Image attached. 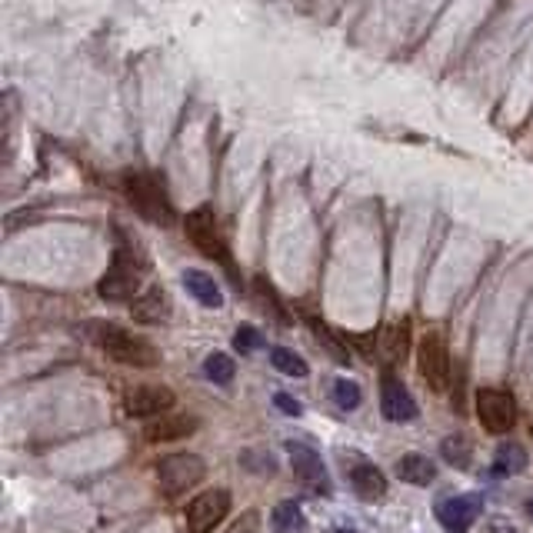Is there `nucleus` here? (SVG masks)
I'll use <instances>...</instances> for the list:
<instances>
[{
    "mask_svg": "<svg viewBox=\"0 0 533 533\" xmlns=\"http://www.w3.org/2000/svg\"><path fill=\"white\" fill-rule=\"evenodd\" d=\"M350 487H354V494L360 496V500H367V504L387 496V477H383L373 463H354V467H350Z\"/></svg>",
    "mask_w": 533,
    "mask_h": 533,
    "instance_id": "2eb2a0df",
    "label": "nucleus"
},
{
    "mask_svg": "<svg viewBox=\"0 0 533 533\" xmlns=\"http://www.w3.org/2000/svg\"><path fill=\"white\" fill-rule=\"evenodd\" d=\"M377 357H381L383 364H404L406 350H410V331H406V324H387L381 333H377Z\"/></svg>",
    "mask_w": 533,
    "mask_h": 533,
    "instance_id": "4468645a",
    "label": "nucleus"
},
{
    "mask_svg": "<svg viewBox=\"0 0 533 533\" xmlns=\"http://www.w3.org/2000/svg\"><path fill=\"white\" fill-rule=\"evenodd\" d=\"M381 406H383V417L394 420V423H406V420L417 417L414 397H410V390L397 381L390 370L383 373V381H381Z\"/></svg>",
    "mask_w": 533,
    "mask_h": 533,
    "instance_id": "9b49d317",
    "label": "nucleus"
},
{
    "mask_svg": "<svg viewBox=\"0 0 533 533\" xmlns=\"http://www.w3.org/2000/svg\"><path fill=\"white\" fill-rule=\"evenodd\" d=\"M417 367L433 390H444L450 381V354L440 337H423L417 347Z\"/></svg>",
    "mask_w": 533,
    "mask_h": 533,
    "instance_id": "6e6552de",
    "label": "nucleus"
},
{
    "mask_svg": "<svg viewBox=\"0 0 533 533\" xmlns=\"http://www.w3.org/2000/svg\"><path fill=\"white\" fill-rule=\"evenodd\" d=\"M184 287L193 293V300H201V304L210 307V310L224 307V293H220V287L214 283V277L203 274V270H187V274H184Z\"/></svg>",
    "mask_w": 533,
    "mask_h": 533,
    "instance_id": "a211bd4d",
    "label": "nucleus"
},
{
    "mask_svg": "<svg viewBox=\"0 0 533 533\" xmlns=\"http://www.w3.org/2000/svg\"><path fill=\"white\" fill-rule=\"evenodd\" d=\"M440 450H444V457L450 460V463H457V467H467L470 444L463 440V437H450V440H444V444H440Z\"/></svg>",
    "mask_w": 533,
    "mask_h": 533,
    "instance_id": "b1692460",
    "label": "nucleus"
},
{
    "mask_svg": "<svg viewBox=\"0 0 533 533\" xmlns=\"http://www.w3.org/2000/svg\"><path fill=\"white\" fill-rule=\"evenodd\" d=\"M260 527V510H243L241 521H234L227 527V533H257Z\"/></svg>",
    "mask_w": 533,
    "mask_h": 533,
    "instance_id": "bb28decb",
    "label": "nucleus"
},
{
    "mask_svg": "<svg viewBox=\"0 0 533 533\" xmlns=\"http://www.w3.org/2000/svg\"><path fill=\"white\" fill-rule=\"evenodd\" d=\"M197 427H201V420L191 417V414H167V417L153 420L151 427H147V440H153V444L180 440V437H191Z\"/></svg>",
    "mask_w": 533,
    "mask_h": 533,
    "instance_id": "dca6fc26",
    "label": "nucleus"
},
{
    "mask_svg": "<svg viewBox=\"0 0 533 533\" xmlns=\"http://www.w3.org/2000/svg\"><path fill=\"white\" fill-rule=\"evenodd\" d=\"M274 404H277L280 414H287V417H300V414H304V406L297 404L291 394H277V397H274Z\"/></svg>",
    "mask_w": 533,
    "mask_h": 533,
    "instance_id": "cd10ccee",
    "label": "nucleus"
},
{
    "mask_svg": "<svg viewBox=\"0 0 533 533\" xmlns=\"http://www.w3.org/2000/svg\"><path fill=\"white\" fill-rule=\"evenodd\" d=\"M480 510H483L480 496L463 494V496L444 500V504L437 507V513H440V523H444L447 533H467L470 527H473V521L480 517Z\"/></svg>",
    "mask_w": 533,
    "mask_h": 533,
    "instance_id": "f8f14e48",
    "label": "nucleus"
},
{
    "mask_svg": "<svg viewBox=\"0 0 533 533\" xmlns=\"http://www.w3.org/2000/svg\"><path fill=\"white\" fill-rule=\"evenodd\" d=\"M203 460L197 454H170V457H160L157 463V480H160V490L167 496H180L187 494L191 487L203 480Z\"/></svg>",
    "mask_w": 533,
    "mask_h": 533,
    "instance_id": "39448f33",
    "label": "nucleus"
},
{
    "mask_svg": "<svg viewBox=\"0 0 533 533\" xmlns=\"http://www.w3.org/2000/svg\"><path fill=\"white\" fill-rule=\"evenodd\" d=\"M174 390L164 387V383H140L127 394L124 406H127L130 417H153V414H167L174 406Z\"/></svg>",
    "mask_w": 533,
    "mask_h": 533,
    "instance_id": "1a4fd4ad",
    "label": "nucleus"
},
{
    "mask_svg": "<svg viewBox=\"0 0 533 533\" xmlns=\"http://www.w3.org/2000/svg\"><path fill=\"white\" fill-rule=\"evenodd\" d=\"M360 387L354 381H333V404L340 410H357L360 406Z\"/></svg>",
    "mask_w": 533,
    "mask_h": 533,
    "instance_id": "5701e85b",
    "label": "nucleus"
},
{
    "mask_svg": "<svg viewBox=\"0 0 533 533\" xmlns=\"http://www.w3.org/2000/svg\"><path fill=\"white\" fill-rule=\"evenodd\" d=\"M496 460H500V470H507V473H521V470L527 467V450H523L521 444L507 440V444L496 447Z\"/></svg>",
    "mask_w": 533,
    "mask_h": 533,
    "instance_id": "4be33fe9",
    "label": "nucleus"
},
{
    "mask_svg": "<svg viewBox=\"0 0 533 533\" xmlns=\"http://www.w3.org/2000/svg\"><path fill=\"white\" fill-rule=\"evenodd\" d=\"M124 191H127V201L137 207L140 217H147L151 224H170L174 220V207L167 201L160 180L151 177V174H134V177L124 180Z\"/></svg>",
    "mask_w": 533,
    "mask_h": 533,
    "instance_id": "7ed1b4c3",
    "label": "nucleus"
},
{
    "mask_svg": "<svg viewBox=\"0 0 533 533\" xmlns=\"http://www.w3.org/2000/svg\"><path fill=\"white\" fill-rule=\"evenodd\" d=\"M203 373H207L217 387H227V383L234 381L237 367H234V360H230L227 354H210L207 360H203Z\"/></svg>",
    "mask_w": 533,
    "mask_h": 533,
    "instance_id": "aec40b11",
    "label": "nucleus"
},
{
    "mask_svg": "<svg viewBox=\"0 0 533 533\" xmlns=\"http://www.w3.org/2000/svg\"><path fill=\"white\" fill-rule=\"evenodd\" d=\"M270 360H274V367H277L280 373H287V377H307V360L300 354L287 350V347H274Z\"/></svg>",
    "mask_w": 533,
    "mask_h": 533,
    "instance_id": "412c9836",
    "label": "nucleus"
},
{
    "mask_svg": "<svg viewBox=\"0 0 533 533\" xmlns=\"http://www.w3.org/2000/svg\"><path fill=\"white\" fill-rule=\"evenodd\" d=\"M234 347H237L241 354H250V350H260V347H264V337H260L257 327L247 324V327H241V331L234 333Z\"/></svg>",
    "mask_w": 533,
    "mask_h": 533,
    "instance_id": "393cba45",
    "label": "nucleus"
},
{
    "mask_svg": "<svg viewBox=\"0 0 533 533\" xmlns=\"http://www.w3.org/2000/svg\"><path fill=\"white\" fill-rule=\"evenodd\" d=\"M287 454H291V467L293 473L300 477V483H307L310 490H320V494H331V480H327V470H324V460H320L317 450L291 440V444H287Z\"/></svg>",
    "mask_w": 533,
    "mask_h": 533,
    "instance_id": "9d476101",
    "label": "nucleus"
},
{
    "mask_svg": "<svg viewBox=\"0 0 533 533\" xmlns=\"http://www.w3.org/2000/svg\"><path fill=\"white\" fill-rule=\"evenodd\" d=\"M144 270H147L144 250L137 247V241H130L127 234L120 230L114 264L107 266V274H103V280L97 283V291H101L103 300H130V297H137Z\"/></svg>",
    "mask_w": 533,
    "mask_h": 533,
    "instance_id": "f257e3e1",
    "label": "nucleus"
},
{
    "mask_svg": "<svg viewBox=\"0 0 533 533\" xmlns=\"http://www.w3.org/2000/svg\"><path fill=\"white\" fill-rule=\"evenodd\" d=\"M184 230H187L191 243L203 257H210V260H217V264L230 266L227 241H224V234H220V227H217V217L210 207H197V210H191L187 220H184Z\"/></svg>",
    "mask_w": 533,
    "mask_h": 533,
    "instance_id": "20e7f679",
    "label": "nucleus"
},
{
    "mask_svg": "<svg viewBox=\"0 0 533 533\" xmlns=\"http://www.w3.org/2000/svg\"><path fill=\"white\" fill-rule=\"evenodd\" d=\"M477 417L490 433H510L517 423V404L507 390L483 387V390H477Z\"/></svg>",
    "mask_w": 533,
    "mask_h": 533,
    "instance_id": "0eeeda50",
    "label": "nucleus"
},
{
    "mask_svg": "<svg viewBox=\"0 0 533 533\" xmlns=\"http://www.w3.org/2000/svg\"><path fill=\"white\" fill-rule=\"evenodd\" d=\"M94 337L101 343L107 354L120 360V364H127V367H157L160 364V354H157V347L151 340H144L137 333L124 331V327H117V324H94Z\"/></svg>",
    "mask_w": 533,
    "mask_h": 533,
    "instance_id": "f03ea898",
    "label": "nucleus"
},
{
    "mask_svg": "<svg viewBox=\"0 0 533 533\" xmlns=\"http://www.w3.org/2000/svg\"><path fill=\"white\" fill-rule=\"evenodd\" d=\"M310 331H314V337H317V340H324V343H327V350H331V354L337 357V360H340V364H347V360H350V357H347V350H343L340 343L333 340L331 333H327V327H324V324H320V320H310Z\"/></svg>",
    "mask_w": 533,
    "mask_h": 533,
    "instance_id": "a878e982",
    "label": "nucleus"
},
{
    "mask_svg": "<svg viewBox=\"0 0 533 533\" xmlns=\"http://www.w3.org/2000/svg\"><path fill=\"white\" fill-rule=\"evenodd\" d=\"M397 477L404 483H414V487H427V483L437 480V467L423 454H404L397 460Z\"/></svg>",
    "mask_w": 533,
    "mask_h": 533,
    "instance_id": "f3484780",
    "label": "nucleus"
},
{
    "mask_svg": "<svg viewBox=\"0 0 533 533\" xmlns=\"http://www.w3.org/2000/svg\"><path fill=\"white\" fill-rule=\"evenodd\" d=\"M230 513V494L224 487H210L187 504V533H214Z\"/></svg>",
    "mask_w": 533,
    "mask_h": 533,
    "instance_id": "423d86ee",
    "label": "nucleus"
},
{
    "mask_svg": "<svg viewBox=\"0 0 533 533\" xmlns=\"http://www.w3.org/2000/svg\"><path fill=\"white\" fill-rule=\"evenodd\" d=\"M270 523H274V530L277 533H304L307 530V517L300 504H293V500H283L274 507L270 513Z\"/></svg>",
    "mask_w": 533,
    "mask_h": 533,
    "instance_id": "6ab92c4d",
    "label": "nucleus"
},
{
    "mask_svg": "<svg viewBox=\"0 0 533 533\" xmlns=\"http://www.w3.org/2000/svg\"><path fill=\"white\" fill-rule=\"evenodd\" d=\"M331 533H337V530H331Z\"/></svg>",
    "mask_w": 533,
    "mask_h": 533,
    "instance_id": "c85d7f7f",
    "label": "nucleus"
},
{
    "mask_svg": "<svg viewBox=\"0 0 533 533\" xmlns=\"http://www.w3.org/2000/svg\"><path fill=\"white\" fill-rule=\"evenodd\" d=\"M130 314H134V320H140V324H160V320L170 317V293H167L164 287H147L144 293L134 297Z\"/></svg>",
    "mask_w": 533,
    "mask_h": 533,
    "instance_id": "ddd939ff",
    "label": "nucleus"
}]
</instances>
